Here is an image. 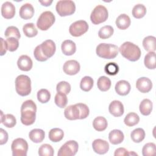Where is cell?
Returning a JSON list of instances; mask_svg holds the SVG:
<instances>
[{"label":"cell","mask_w":156,"mask_h":156,"mask_svg":"<svg viewBox=\"0 0 156 156\" xmlns=\"http://www.w3.org/2000/svg\"><path fill=\"white\" fill-rule=\"evenodd\" d=\"M37 105L32 100L24 101L21 107V122L25 126L34 123L36 118Z\"/></svg>","instance_id":"6da1fadb"},{"label":"cell","mask_w":156,"mask_h":156,"mask_svg":"<svg viewBox=\"0 0 156 156\" xmlns=\"http://www.w3.org/2000/svg\"><path fill=\"white\" fill-rule=\"evenodd\" d=\"M119 51L124 58L131 62L139 60L141 54L140 48L130 41H126L122 44L119 48Z\"/></svg>","instance_id":"7a4b0ae2"},{"label":"cell","mask_w":156,"mask_h":156,"mask_svg":"<svg viewBox=\"0 0 156 156\" xmlns=\"http://www.w3.org/2000/svg\"><path fill=\"white\" fill-rule=\"evenodd\" d=\"M118 47L110 43H100L96 47V54L102 58L113 59L115 58L118 54Z\"/></svg>","instance_id":"3957f363"},{"label":"cell","mask_w":156,"mask_h":156,"mask_svg":"<svg viewBox=\"0 0 156 156\" xmlns=\"http://www.w3.org/2000/svg\"><path fill=\"white\" fill-rule=\"evenodd\" d=\"M15 90L21 96L29 95L31 92V80L29 76L19 75L15 79Z\"/></svg>","instance_id":"277c9868"},{"label":"cell","mask_w":156,"mask_h":156,"mask_svg":"<svg viewBox=\"0 0 156 156\" xmlns=\"http://www.w3.org/2000/svg\"><path fill=\"white\" fill-rule=\"evenodd\" d=\"M57 13L60 16H66L73 15L76 10L74 2L71 0L58 1L55 6Z\"/></svg>","instance_id":"5b68a950"},{"label":"cell","mask_w":156,"mask_h":156,"mask_svg":"<svg viewBox=\"0 0 156 156\" xmlns=\"http://www.w3.org/2000/svg\"><path fill=\"white\" fill-rule=\"evenodd\" d=\"M55 21L54 15L51 11L43 12L37 21V26L41 30H46L51 27Z\"/></svg>","instance_id":"8992f818"},{"label":"cell","mask_w":156,"mask_h":156,"mask_svg":"<svg viewBox=\"0 0 156 156\" xmlns=\"http://www.w3.org/2000/svg\"><path fill=\"white\" fill-rule=\"evenodd\" d=\"M108 13L107 8L102 5H98L91 12L90 20L93 24H99L105 22L108 18Z\"/></svg>","instance_id":"52a82bcc"},{"label":"cell","mask_w":156,"mask_h":156,"mask_svg":"<svg viewBox=\"0 0 156 156\" xmlns=\"http://www.w3.org/2000/svg\"><path fill=\"white\" fill-rule=\"evenodd\" d=\"M11 149L13 156H26L28 144L24 139L18 138L12 141Z\"/></svg>","instance_id":"ba28073f"},{"label":"cell","mask_w":156,"mask_h":156,"mask_svg":"<svg viewBox=\"0 0 156 156\" xmlns=\"http://www.w3.org/2000/svg\"><path fill=\"white\" fill-rule=\"evenodd\" d=\"M79 144L77 141L69 140L61 146L57 155L58 156H73L77 152Z\"/></svg>","instance_id":"9c48e42d"},{"label":"cell","mask_w":156,"mask_h":156,"mask_svg":"<svg viewBox=\"0 0 156 156\" xmlns=\"http://www.w3.org/2000/svg\"><path fill=\"white\" fill-rule=\"evenodd\" d=\"M88 27V24L85 21L78 20L70 25L69 32L73 37H80L87 32Z\"/></svg>","instance_id":"30bf717a"},{"label":"cell","mask_w":156,"mask_h":156,"mask_svg":"<svg viewBox=\"0 0 156 156\" xmlns=\"http://www.w3.org/2000/svg\"><path fill=\"white\" fill-rule=\"evenodd\" d=\"M80 69L79 63L75 60H69L66 61L63 66V71L65 74L73 76L77 74Z\"/></svg>","instance_id":"8fae6325"},{"label":"cell","mask_w":156,"mask_h":156,"mask_svg":"<svg viewBox=\"0 0 156 156\" xmlns=\"http://www.w3.org/2000/svg\"><path fill=\"white\" fill-rule=\"evenodd\" d=\"M92 147L93 151L98 154H105L109 149V144L105 140L96 139L93 141Z\"/></svg>","instance_id":"7c38bea8"},{"label":"cell","mask_w":156,"mask_h":156,"mask_svg":"<svg viewBox=\"0 0 156 156\" xmlns=\"http://www.w3.org/2000/svg\"><path fill=\"white\" fill-rule=\"evenodd\" d=\"M136 87L141 93H148L152 88V83L150 79L146 77H141L137 79Z\"/></svg>","instance_id":"4fadbf2b"},{"label":"cell","mask_w":156,"mask_h":156,"mask_svg":"<svg viewBox=\"0 0 156 156\" xmlns=\"http://www.w3.org/2000/svg\"><path fill=\"white\" fill-rule=\"evenodd\" d=\"M41 49L43 54L47 57H51L55 52L56 46L55 43L51 40H46L44 41L41 44Z\"/></svg>","instance_id":"5bb4252c"},{"label":"cell","mask_w":156,"mask_h":156,"mask_svg":"<svg viewBox=\"0 0 156 156\" xmlns=\"http://www.w3.org/2000/svg\"><path fill=\"white\" fill-rule=\"evenodd\" d=\"M108 110L110 114L115 117H119L124 113V105L122 103L118 100L113 101L108 106Z\"/></svg>","instance_id":"9a60e30c"},{"label":"cell","mask_w":156,"mask_h":156,"mask_svg":"<svg viewBox=\"0 0 156 156\" xmlns=\"http://www.w3.org/2000/svg\"><path fill=\"white\" fill-rule=\"evenodd\" d=\"M1 15L5 19H11L15 15V5L9 1L4 2L1 6Z\"/></svg>","instance_id":"2e32d148"},{"label":"cell","mask_w":156,"mask_h":156,"mask_svg":"<svg viewBox=\"0 0 156 156\" xmlns=\"http://www.w3.org/2000/svg\"><path fill=\"white\" fill-rule=\"evenodd\" d=\"M17 65L20 70L29 71L32 69L33 63L32 59L28 55H22L19 57L17 61Z\"/></svg>","instance_id":"e0dca14e"},{"label":"cell","mask_w":156,"mask_h":156,"mask_svg":"<svg viewBox=\"0 0 156 156\" xmlns=\"http://www.w3.org/2000/svg\"><path fill=\"white\" fill-rule=\"evenodd\" d=\"M115 89L116 92L120 96H126L130 91L131 87L129 82L125 80H119L115 85Z\"/></svg>","instance_id":"ac0fdd59"},{"label":"cell","mask_w":156,"mask_h":156,"mask_svg":"<svg viewBox=\"0 0 156 156\" xmlns=\"http://www.w3.org/2000/svg\"><path fill=\"white\" fill-rule=\"evenodd\" d=\"M20 16L24 20H29L34 15V9L30 3H26L22 5L19 11Z\"/></svg>","instance_id":"d6986e66"},{"label":"cell","mask_w":156,"mask_h":156,"mask_svg":"<svg viewBox=\"0 0 156 156\" xmlns=\"http://www.w3.org/2000/svg\"><path fill=\"white\" fill-rule=\"evenodd\" d=\"M64 115L67 119H79V112L77 104L67 107L64 111Z\"/></svg>","instance_id":"ffe728a7"},{"label":"cell","mask_w":156,"mask_h":156,"mask_svg":"<svg viewBox=\"0 0 156 156\" xmlns=\"http://www.w3.org/2000/svg\"><path fill=\"white\" fill-rule=\"evenodd\" d=\"M61 49L63 54L66 55H72L76 51V45L73 41L66 40L62 42Z\"/></svg>","instance_id":"44dd1931"},{"label":"cell","mask_w":156,"mask_h":156,"mask_svg":"<svg viewBox=\"0 0 156 156\" xmlns=\"http://www.w3.org/2000/svg\"><path fill=\"white\" fill-rule=\"evenodd\" d=\"M115 23L118 29L125 30L130 26L131 21L130 17L127 15L122 13L117 17Z\"/></svg>","instance_id":"7402d4cb"},{"label":"cell","mask_w":156,"mask_h":156,"mask_svg":"<svg viewBox=\"0 0 156 156\" xmlns=\"http://www.w3.org/2000/svg\"><path fill=\"white\" fill-rule=\"evenodd\" d=\"M124 138V135L122 132L120 130H112L108 134V139L112 144H118L121 143Z\"/></svg>","instance_id":"603a6c76"},{"label":"cell","mask_w":156,"mask_h":156,"mask_svg":"<svg viewBox=\"0 0 156 156\" xmlns=\"http://www.w3.org/2000/svg\"><path fill=\"white\" fill-rule=\"evenodd\" d=\"M45 136V133L43 130L40 129H34L31 130L29 133L30 140L35 143H39L43 141Z\"/></svg>","instance_id":"cb8c5ba5"},{"label":"cell","mask_w":156,"mask_h":156,"mask_svg":"<svg viewBox=\"0 0 156 156\" xmlns=\"http://www.w3.org/2000/svg\"><path fill=\"white\" fill-rule=\"evenodd\" d=\"M143 46L148 52H155L156 49V38L154 36H147L143 40Z\"/></svg>","instance_id":"d4e9b609"},{"label":"cell","mask_w":156,"mask_h":156,"mask_svg":"<svg viewBox=\"0 0 156 156\" xmlns=\"http://www.w3.org/2000/svg\"><path fill=\"white\" fill-rule=\"evenodd\" d=\"M152 107L153 104L152 101L149 99H144L140 104V112L144 116L149 115L152 110Z\"/></svg>","instance_id":"484cf974"},{"label":"cell","mask_w":156,"mask_h":156,"mask_svg":"<svg viewBox=\"0 0 156 156\" xmlns=\"http://www.w3.org/2000/svg\"><path fill=\"white\" fill-rule=\"evenodd\" d=\"M1 122L4 124L6 127L12 128L16 124V119L15 117L12 114L4 115L2 112H1Z\"/></svg>","instance_id":"4316f807"},{"label":"cell","mask_w":156,"mask_h":156,"mask_svg":"<svg viewBox=\"0 0 156 156\" xmlns=\"http://www.w3.org/2000/svg\"><path fill=\"white\" fill-rule=\"evenodd\" d=\"M108 123L107 119L103 116L96 117L93 122V126L94 129L99 132L104 131L106 129Z\"/></svg>","instance_id":"83f0119b"},{"label":"cell","mask_w":156,"mask_h":156,"mask_svg":"<svg viewBox=\"0 0 156 156\" xmlns=\"http://www.w3.org/2000/svg\"><path fill=\"white\" fill-rule=\"evenodd\" d=\"M49 138L52 142H58L60 141L63 136L64 133L63 131L59 128H53L50 130L49 132Z\"/></svg>","instance_id":"f1b7e54d"},{"label":"cell","mask_w":156,"mask_h":156,"mask_svg":"<svg viewBox=\"0 0 156 156\" xmlns=\"http://www.w3.org/2000/svg\"><path fill=\"white\" fill-rule=\"evenodd\" d=\"M112 82L110 79L104 76H101L97 82L98 88L102 91H107L111 87Z\"/></svg>","instance_id":"f546056e"},{"label":"cell","mask_w":156,"mask_h":156,"mask_svg":"<svg viewBox=\"0 0 156 156\" xmlns=\"http://www.w3.org/2000/svg\"><path fill=\"white\" fill-rule=\"evenodd\" d=\"M144 63L145 66L149 69L155 68V52H149L144 57Z\"/></svg>","instance_id":"4dcf8cb0"},{"label":"cell","mask_w":156,"mask_h":156,"mask_svg":"<svg viewBox=\"0 0 156 156\" xmlns=\"http://www.w3.org/2000/svg\"><path fill=\"white\" fill-rule=\"evenodd\" d=\"M139 121H140L139 116L134 112H130L128 113L125 116L124 119V124L129 127H132L133 126H135L139 122Z\"/></svg>","instance_id":"1f68e13d"},{"label":"cell","mask_w":156,"mask_h":156,"mask_svg":"<svg viewBox=\"0 0 156 156\" xmlns=\"http://www.w3.org/2000/svg\"><path fill=\"white\" fill-rule=\"evenodd\" d=\"M145 135V132L143 129L136 128L131 132L130 137L134 143H138L144 139Z\"/></svg>","instance_id":"d6a6232c"},{"label":"cell","mask_w":156,"mask_h":156,"mask_svg":"<svg viewBox=\"0 0 156 156\" xmlns=\"http://www.w3.org/2000/svg\"><path fill=\"white\" fill-rule=\"evenodd\" d=\"M23 31L24 35L29 38L34 37L38 34V30L34 24L32 23H29L24 24L23 27Z\"/></svg>","instance_id":"836d02e7"},{"label":"cell","mask_w":156,"mask_h":156,"mask_svg":"<svg viewBox=\"0 0 156 156\" xmlns=\"http://www.w3.org/2000/svg\"><path fill=\"white\" fill-rule=\"evenodd\" d=\"M146 13V8L142 4L135 5L132 9V15L134 18L140 19L144 16Z\"/></svg>","instance_id":"e575fe53"},{"label":"cell","mask_w":156,"mask_h":156,"mask_svg":"<svg viewBox=\"0 0 156 156\" xmlns=\"http://www.w3.org/2000/svg\"><path fill=\"white\" fill-rule=\"evenodd\" d=\"M114 32V29L112 26L110 25H106L102 27L99 32H98V36L99 38L102 39H107L110 38Z\"/></svg>","instance_id":"d590c367"},{"label":"cell","mask_w":156,"mask_h":156,"mask_svg":"<svg viewBox=\"0 0 156 156\" xmlns=\"http://www.w3.org/2000/svg\"><path fill=\"white\" fill-rule=\"evenodd\" d=\"M93 79L90 76L83 77L80 81V87L84 91H89L93 88Z\"/></svg>","instance_id":"8d00e7d4"},{"label":"cell","mask_w":156,"mask_h":156,"mask_svg":"<svg viewBox=\"0 0 156 156\" xmlns=\"http://www.w3.org/2000/svg\"><path fill=\"white\" fill-rule=\"evenodd\" d=\"M55 104L60 108H64L68 103V98L66 94L62 93H57L54 98Z\"/></svg>","instance_id":"74e56055"},{"label":"cell","mask_w":156,"mask_h":156,"mask_svg":"<svg viewBox=\"0 0 156 156\" xmlns=\"http://www.w3.org/2000/svg\"><path fill=\"white\" fill-rule=\"evenodd\" d=\"M54 154V149L49 144H43L38 149V155L40 156H52Z\"/></svg>","instance_id":"f35d334b"},{"label":"cell","mask_w":156,"mask_h":156,"mask_svg":"<svg viewBox=\"0 0 156 156\" xmlns=\"http://www.w3.org/2000/svg\"><path fill=\"white\" fill-rule=\"evenodd\" d=\"M50 98L51 93L47 89L42 88L37 92V99L42 104L48 102L50 100Z\"/></svg>","instance_id":"ab89813d"},{"label":"cell","mask_w":156,"mask_h":156,"mask_svg":"<svg viewBox=\"0 0 156 156\" xmlns=\"http://www.w3.org/2000/svg\"><path fill=\"white\" fill-rule=\"evenodd\" d=\"M5 37L7 38L10 37H14L17 39H20L21 37V34L19 31V29L13 26H9L5 29V31L4 32Z\"/></svg>","instance_id":"60d3db41"},{"label":"cell","mask_w":156,"mask_h":156,"mask_svg":"<svg viewBox=\"0 0 156 156\" xmlns=\"http://www.w3.org/2000/svg\"><path fill=\"white\" fill-rule=\"evenodd\" d=\"M156 147L154 143H148L144 144L142 149V154L143 156H152L155 154Z\"/></svg>","instance_id":"b9f144b4"},{"label":"cell","mask_w":156,"mask_h":156,"mask_svg":"<svg viewBox=\"0 0 156 156\" xmlns=\"http://www.w3.org/2000/svg\"><path fill=\"white\" fill-rule=\"evenodd\" d=\"M104 71L110 76H115L119 72V66L115 62H110L105 65Z\"/></svg>","instance_id":"7bdbcfd3"},{"label":"cell","mask_w":156,"mask_h":156,"mask_svg":"<svg viewBox=\"0 0 156 156\" xmlns=\"http://www.w3.org/2000/svg\"><path fill=\"white\" fill-rule=\"evenodd\" d=\"M56 90L57 93L68 94L71 91V85L66 81H61L57 84Z\"/></svg>","instance_id":"ee69618b"},{"label":"cell","mask_w":156,"mask_h":156,"mask_svg":"<svg viewBox=\"0 0 156 156\" xmlns=\"http://www.w3.org/2000/svg\"><path fill=\"white\" fill-rule=\"evenodd\" d=\"M6 43L7 45V49L10 52L16 51L19 46L18 39L14 37L7 38L6 40Z\"/></svg>","instance_id":"f6af8a7d"},{"label":"cell","mask_w":156,"mask_h":156,"mask_svg":"<svg viewBox=\"0 0 156 156\" xmlns=\"http://www.w3.org/2000/svg\"><path fill=\"white\" fill-rule=\"evenodd\" d=\"M77 105L79 112V119H83L88 117L90 113L88 106L83 103H77Z\"/></svg>","instance_id":"bcb514c9"},{"label":"cell","mask_w":156,"mask_h":156,"mask_svg":"<svg viewBox=\"0 0 156 156\" xmlns=\"http://www.w3.org/2000/svg\"><path fill=\"white\" fill-rule=\"evenodd\" d=\"M34 55L35 58L39 61V62H44L46 61L48 58H47L42 52L41 51V46L40 44L38 45L37 46H36V48L34 49Z\"/></svg>","instance_id":"7dc6e473"},{"label":"cell","mask_w":156,"mask_h":156,"mask_svg":"<svg viewBox=\"0 0 156 156\" xmlns=\"http://www.w3.org/2000/svg\"><path fill=\"white\" fill-rule=\"evenodd\" d=\"M0 134H1L0 144L2 145V144L6 143L8 140V133L5 130L1 128L0 129Z\"/></svg>","instance_id":"c3c4849f"},{"label":"cell","mask_w":156,"mask_h":156,"mask_svg":"<svg viewBox=\"0 0 156 156\" xmlns=\"http://www.w3.org/2000/svg\"><path fill=\"white\" fill-rule=\"evenodd\" d=\"M114 155L115 156L129 155V152L124 147H119L115 150Z\"/></svg>","instance_id":"681fc988"},{"label":"cell","mask_w":156,"mask_h":156,"mask_svg":"<svg viewBox=\"0 0 156 156\" xmlns=\"http://www.w3.org/2000/svg\"><path fill=\"white\" fill-rule=\"evenodd\" d=\"M1 55H3L6 53V51H7V50H8V49H7V45L6 41L4 40V39L2 38H1Z\"/></svg>","instance_id":"f907efd6"},{"label":"cell","mask_w":156,"mask_h":156,"mask_svg":"<svg viewBox=\"0 0 156 156\" xmlns=\"http://www.w3.org/2000/svg\"><path fill=\"white\" fill-rule=\"evenodd\" d=\"M39 2L41 3L42 4V5H44V6H49L52 2V1L51 0V1H49V0H47V1H39Z\"/></svg>","instance_id":"816d5d0a"}]
</instances>
